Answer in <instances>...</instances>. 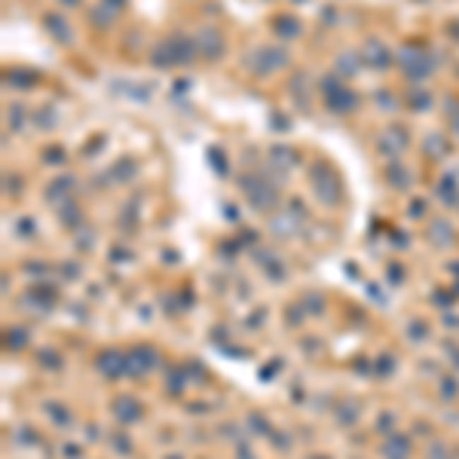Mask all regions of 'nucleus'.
I'll list each match as a JSON object with an SVG mask.
<instances>
[{"label": "nucleus", "mask_w": 459, "mask_h": 459, "mask_svg": "<svg viewBox=\"0 0 459 459\" xmlns=\"http://www.w3.org/2000/svg\"><path fill=\"white\" fill-rule=\"evenodd\" d=\"M199 49L208 55V59H217L220 49H224V40L217 37V31H199Z\"/></svg>", "instance_id": "1"}, {"label": "nucleus", "mask_w": 459, "mask_h": 459, "mask_svg": "<svg viewBox=\"0 0 459 459\" xmlns=\"http://www.w3.org/2000/svg\"><path fill=\"white\" fill-rule=\"evenodd\" d=\"M367 52H371V64H376V68H386V64H389V55H386V49L383 46H376V43H367Z\"/></svg>", "instance_id": "2"}, {"label": "nucleus", "mask_w": 459, "mask_h": 459, "mask_svg": "<svg viewBox=\"0 0 459 459\" xmlns=\"http://www.w3.org/2000/svg\"><path fill=\"white\" fill-rule=\"evenodd\" d=\"M275 28H279V31H282L285 37H297V34H300V22H294L291 16L279 18V22H275Z\"/></svg>", "instance_id": "3"}, {"label": "nucleus", "mask_w": 459, "mask_h": 459, "mask_svg": "<svg viewBox=\"0 0 459 459\" xmlns=\"http://www.w3.org/2000/svg\"><path fill=\"white\" fill-rule=\"evenodd\" d=\"M46 22H49V28L55 31V37H59V40H68V25L59 22V18H55V16H49V18H46Z\"/></svg>", "instance_id": "4"}, {"label": "nucleus", "mask_w": 459, "mask_h": 459, "mask_svg": "<svg viewBox=\"0 0 459 459\" xmlns=\"http://www.w3.org/2000/svg\"><path fill=\"white\" fill-rule=\"evenodd\" d=\"M68 4H73V0H68Z\"/></svg>", "instance_id": "5"}]
</instances>
